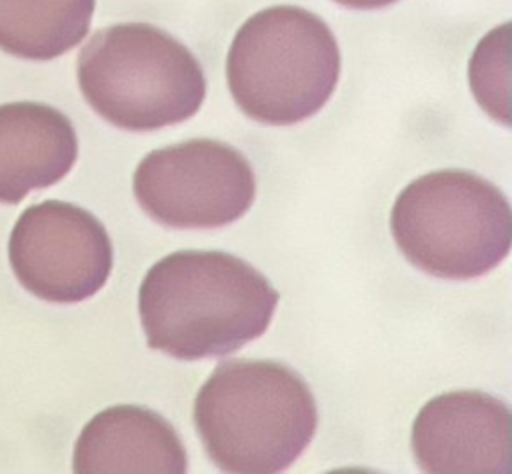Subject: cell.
<instances>
[{"instance_id":"1","label":"cell","mask_w":512,"mask_h":474,"mask_svg":"<svg viewBox=\"0 0 512 474\" xmlns=\"http://www.w3.org/2000/svg\"><path fill=\"white\" fill-rule=\"evenodd\" d=\"M278 290L246 260L220 250H180L158 260L138 290L152 350L180 360L226 356L262 336Z\"/></svg>"},{"instance_id":"2","label":"cell","mask_w":512,"mask_h":474,"mask_svg":"<svg viewBox=\"0 0 512 474\" xmlns=\"http://www.w3.org/2000/svg\"><path fill=\"white\" fill-rule=\"evenodd\" d=\"M194 424L220 470L272 474L308 448L318 410L308 384L292 368L236 358L218 364L200 386Z\"/></svg>"},{"instance_id":"3","label":"cell","mask_w":512,"mask_h":474,"mask_svg":"<svg viewBox=\"0 0 512 474\" xmlns=\"http://www.w3.org/2000/svg\"><path fill=\"white\" fill-rule=\"evenodd\" d=\"M78 84L106 122L152 132L192 118L206 96L196 56L148 22L98 30L78 56Z\"/></svg>"},{"instance_id":"4","label":"cell","mask_w":512,"mask_h":474,"mask_svg":"<svg viewBox=\"0 0 512 474\" xmlns=\"http://www.w3.org/2000/svg\"><path fill=\"white\" fill-rule=\"evenodd\" d=\"M340 76V50L328 24L310 10L280 4L250 16L228 58V88L252 120L288 126L314 116Z\"/></svg>"},{"instance_id":"5","label":"cell","mask_w":512,"mask_h":474,"mask_svg":"<svg viewBox=\"0 0 512 474\" xmlns=\"http://www.w3.org/2000/svg\"><path fill=\"white\" fill-rule=\"evenodd\" d=\"M390 230L410 264L436 278L468 280L510 252L512 212L486 178L458 168L428 172L396 198Z\"/></svg>"},{"instance_id":"6","label":"cell","mask_w":512,"mask_h":474,"mask_svg":"<svg viewBox=\"0 0 512 474\" xmlns=\"http://www.w3.org/2000/svg\"><path fill=\"white\" fill-rule=\"evenodd\" d=\"M140 208L170 228H220L242 218L256 198V176L230 144L194 138L146 154L134 170Z\"/></svg>"},{"instance_id":"7","label":"cell","mask_w":512,"mask_h":474,"mask_svg":"<svg viewBox=\"0 0 512 474\" xmlns=\"http://www.w3.org/2000/svg\"><path fill=\"white\" fill-rule=\"evenodd\" d=\"M8 260L28 292L48 302L74 304L106 284L114 250L94 214L70 202L44 200L18 216Z\"/></svg>"},{"instance_id":"8","label":"cell","mask_w":512,"mask_h":474,"mask_svg":"<svg viewBox=\"0 0 512 474\" xmlns=\"http://www.w3.org/2000/svg\"><path fill=\"white\" fill-rule=\"evenodd\" d=\"M416 464L432 474H506L510 410L480 390H452L426 402L412 424Z\"/></svg>"},{"instance_id":"9","label":"cell","mask_w":512,"mask_h":474,"mask_svg":"<svg viewBox=\"0 0 512 474\" xmlns=\"http://www.w3.org/2000/svg\"><path fill=\"white\" fill-rule=\"evenodd\" d=\"M186 448L176 428L150 408L116 404L98 412L80 432L76 474H182Z\"/></svg>"},{"instance_id":"10","label":"cell","mask_w":512,"mask_h":474,"mask_svg":"<svg viewBox=\"0 0 512 474\" xmlns=\"http://www.w3.org/2000/svg\"><path fill=\"white\" fill-rule=\"evenodd\" d=\"M78 158L72 122L40 102L0 104V202L18 204L32 190L62 180Z\"/></svg>"},{"instance_id":"11","label":"cell","mask_w":512,"mask_h":474,"mask_svg":"<svg viewBox=\"0 0 512 474\" xmlns=\"http://www.w3.org/2000/svg\"><path fill=\"white\" fill-rule=\"evenodd\" d=\"M96 0H0V48L28 60H52L90 30Z\"/></svg>"},{"instance_id":"12","label":"cell","mask_w":512,"mask_h":474,"mask_svg":"<svg viewBox=\"0 0 512 474\" xmlns=\"http://www.w3.org/2000/svg\"><path fill=\"white\" fill-rule=\"evenodd\" d=\"M506 52H508V24L492 30L476 46L470 60V82L478 104L498 122L508 124L506 108Z\"/></svg>"},{"instance_id":"13","label":"cell","mask_w":512,"mask_h":474,"mask_svg":"<svg viewBox=\"0 0 512 474\" xmlns=\"http://www.w3.org/2000/svg\"><path fill=\"white\" fill-rule=\"evenodd\" d=\"M336 4H342L346 8H356V10H374V8H384L390 6L398 0H334Z\"/></svg>"}]
</instances>
